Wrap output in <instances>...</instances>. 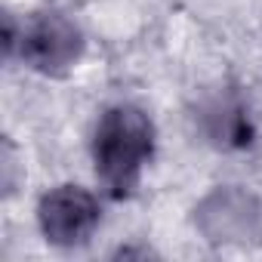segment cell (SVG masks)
<instances>
[{
    "instance_id": "cell-1",
    "label": "cell",
    "mask_w": 262,
    "mask_h": 262,
    "mask_svg": "<svg viewBox=\"0 0 262 262\" xmlns=\"http://www.w3.org/2000/svg\"><path fill=\"white\" fill-rule=\"evenodd\" d=\"M151 151H155V126L145 111L133 105H114L102 114L93 139V161L111 198L133 194Z\"/></svg>"
},
{
    "instance_id": "cell-2",
    "label": "cell",
    "mask_w": 262,
    "mask_h": 262,
    "mask_svg": "<svg viewBox=\"0 0 262 262\" xmlns=\"http://www.w3.org/2000/svg\"><path fill=\"white\" fill-rule=\"evenodd\" d=\"M194 225L210 244H253L262 237V210L253 194L228 185L198 204Z\"/></svg>"
},
{
    "instance_id": "cell-3",
    "label": "cell",
    "mask_w": 262,
    "mask_h": 262,
    "mask_svg": "<svg viewBox=\"0 0 262 262\" xmlns=\"http://www.w3.org/2000/svg\"><path fill=\"white\" fill-rule=\"evenodd\" d=\"M40 231L56 247H80L99 225V201L80 185H59L37 207Z\"/></svg>"
},
{
    "instance_id": "cell-4",
    "label": "cell",
    "mask_w": 262,
    "mask_h": 262,
    "mask_svg": "<svg viewBox=\"0 0 262 262\" xmlns=\"http://www.w3.org/2000/svg\"><path fill=\"white\" fill-rule=\"evenodd\" d=\"M22 59L43 74H65L83 53L80 28L62 13H40L19 37Z\"/></svg>"
},
{
    "instance_id": "cell-5",
    "label": "cell",
    "mask_w": 262,
    "mask_h": 262,
    "mask_svg": "<svg viewBox=\"0 0 262 262\" xmlns=\"http://www.w3.org/2000/svg\"><path fill=\"white\" fill-rule=\"evenodd\" d=\"M4 170H7L4 188H7V191H13V148H10V142L4 145Z\"/></svg>"
}]
</instances>
